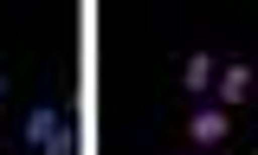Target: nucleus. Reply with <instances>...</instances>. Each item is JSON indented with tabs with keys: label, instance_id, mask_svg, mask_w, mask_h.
Masks as SVG:
<instances>
[{
	"label": "nucleus",
	"instance_id": "1",
	"mask_svg": "<svg viewBox=\"0 0 258 155\" xmlns=\"http://www.w3.org/2000/svg\"><path fill=\"white\" fill-rule=\"evenodd\" d=\"M232 123H239V110H226L220 97H187V110H181V136L200 155H213L220 142H232Z\"/></svg>",
	"mask_w": 258,
	"mask_h": 155
},
{
	"label": "nucleus",
	"instance_id": "2",
	"mask_svg": "<svg viewBox=\"0 0 258 155\" xmlns=\"http://www.w3.org/2000/svg\"><path fill=\"white\" fill-rule=\"evenodd\" d=\"M258 91V65L245 59V52H220V71H213V91L207 97H220L226 110H245Z\"/></svg>",
	"mask_w": 258,
	"mask_h": 155
},
{
	"label": "nucleus",
	"instance_id": "3",
	"mask_svg": "<svg viewBox=\"0 0 258 155\" xmlns=\"http://www.w3.org/2000/svg\"><path fill=\"white\" fill-rule=\"evenodd\" d=\"M58 123H64V104H58L52 91H45V97H32L26 110H20V123H13V142L39 155V142H45V136H52Z\"/></svg>",
	"mask_w": 258,
	"mask_h": 155
},
{
	"label": "nucleus",
	"instance_id": "4",
	"mask_svg": "<svg viewBox=\"0 0 258 155\" xmlns=\"http://www.w3.org/2000/svg\"><path fill=\"white\" fill-rule=\"evenodd\" d=\"M213 71H220V52H213V45L181 52V91H187V97H207V91H213Z\"/></svg>",
	"mask_w": 258,
	"mask_h": 155
},
{
	"label": "nucleus",
	"instance_id": "5",
	"mask_svg": "<svg viewBox=\"0 0 258 155\" xmlns=\"http://www.w3.org/2000/svg\"><path fill=\"white\" fill-rule=\"evenodd\" d=\"M39 155H78V123H71V117H64V123L52 129V136H45V142H39Z\"/></svg>",
	"mask_w": 258,
	"mask_h": 155
},
{
	"label": "nucleus",
	"instance_id": "6",
	"mask_svg": "<svg viewBox=\"0 0 258 155\" xmlns=\"http://www.w3.org/2000/svg\"><path fill=\"white\" fill-rule=\"evenodd\" d=\"M7 91H13V71H7V59H0V97H7Z\"/></svg>",
	"mask_w": 258,
	"mask_h": 155
},
{
	"label": "nucleus",
	"instance_id": "7",
	"mask_svg": "<svg viewBox=\"0 0 258 155\" xmlns=\"http://www.w3.org/2000/svg\"><path fill=\"white\" fill-rule=\"evenodd\" d=\"M168 155H200V149H187V142H181V149H168Z\"/></svg>",
	"mask_w": 258,
	"mask_h": 155
},
{
	"label": "nucleus",
	"instance_id": "8",
	"mask_svg": "<svg viewBox=\"0 0 258 155\" xmlns=\"http://www.w3.org/2000/svg\"><path fill=\"white\" fill-rule=\"evenodd\" d=\"M252 65H258V59H252Z\"/></svg>",
	"mask_w": 258,
	"mask_h": 155
}]
</instances>
